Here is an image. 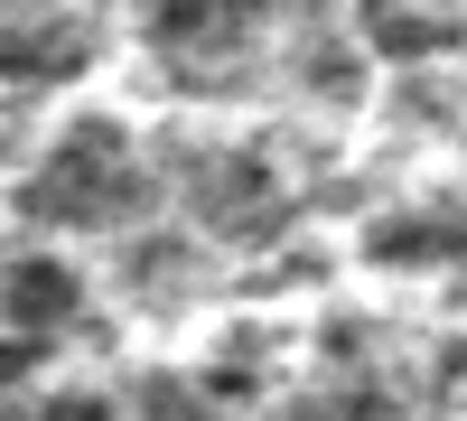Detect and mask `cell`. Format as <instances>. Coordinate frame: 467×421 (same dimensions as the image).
<instances>
[{"instance_id":"9c48e42d","label":"cell","mask_w":467,"mask_h":421,"mask_svg":"<svg viewBox=\"0 0 467 421\" xmlns=\"http://www.w3.org/2000/svg\"><path fill=\"white\" fill-rule=\"evenodd\" d=\"M440 10H449V0H440Z\"/></svg>"},{"instance_id":"5b68a950","label":"cell","mask_w":467,"mask_h":421,"mask_svg":"<svg viewBox=\"0 0 467 421\" xmlns=\"http://www.w3.org/2000/svg\"><path fill=\"white\" fill-rule=\"evenodd\" d=\"M365 47L411 66V57L458 47V19H449V10H431V0H365Z\"/></svg>"},{"instance_id":"277c9868","label":"cell","mask_w":467,"mask_h":421,"mask_svg":"<svg viewBox=\"0 0 467 421\" xmlns=\"http://www.w3.org/2000/svg\"><path fill=\"white\" fill-rule=\"evenodd\" d=\"M365 262H383V272H449V262H467V206L383 216L374 235H365Z\"/></svg>"},{"instance_id":"8992f818","label":"cell","mask_w":467,"mask_h":421,"mask_svg":"<svg viewBox=\"0 0 467 421\" xmlns=\"http://www.w3.org/2000/svg\"><path fill=\"white\" fill-rule=\"evenodd\" d=\"M85 66V37L75 28H28V37H0V85H66V75Z\"/></svg>"},{"instance_id":"52a82bcc","label":"cell","mask_w":467,"mask_h":421,"mask_svg":"<svg viewBox=\"0 0 467 421\" xmlns=\"http://www.w3.org/2000/svg\"><path fill=\"white\" fill-rule=\"evenodd\" d=\"M224 403L206 394V384H178V374H150L140 384V421H215Z\"/></svg>"},{"instance_id":"6da1fadb","label":"cell","mask_w":467,"mask_h":421,"mask_svg":"<svg viewBox=\"0 0 467 421\" xmlns=\"http://www.w3.org/2000/svg\"><path fill=\"white\" fill-rule=\"evenodd\" d=\"M19 206L37 225H122L140 206V160H131V141L112 132V122H75L47 160H37V178L19 187Z\"/></svg>"},{"instance_id":"ba28073f","label":"cell","mask_w":467,"mask_h":421,"mask_svg":"<svg viewBox=\"0 0 467 421\" xmlns=\"http://www.w3.org/2000/svg\"><path fill=\"white\" fill-rule=\"evenodd\" d=\"M28 421H112L103 394H47V403H28Z\"/></svg>"},{"instance_id":"7a4b0ae2","label":"cell","mask_w":467,"mask_h":421,"mask_svg":"<svg viewBox=\"0 0 467 421\" xmlns=\"http://www.w3.org/2000/svg\"><path fill=\"white\" fill-rule=\"evenodd\" d=\"M262 19H271V0H150V47L206 75L234 47H253Z\"/></svg>"},{"instance_id":"3957f363","label":"cell","mask_w":467,"mask_h":421,"mask_svg":"<svg viewBox=\"0 0 467 421\" xmlns=\"http://www.w3.org/2000/svg\"><path fill=\"white\" fill-rule=\"evenodd\" d=\"M66 319H85V272L66 253H10L0 262V328L57 337Z\"/></svg>"}]
</instances>
